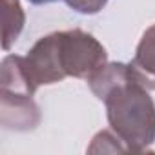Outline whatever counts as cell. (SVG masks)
I'll return each mask as SVG.
<instances>
[{
    "mask_svg": "<svg viewBox=\"0 0 155 155\" xmlns=\"http://www.w3.org/2000/svg\"><path fill=\"white\" fill-rule=\"evenodd\" d=\"M88 151H90V153H101V151H102V153H104V151H110V153H122V151H128V148H126V144L120 140V137H119L113 130H102V131H99V133L93 137V140H91Z\"/></svg>",
    "mask_w": 155,
    "mask_h": 155,
    "instance_id": "6",
    "label": "cell"
},
{
    "mask_svg": "<svg viewBox=\"0 0 155 155\" xmlns=\"http://www.w3.org/2000/svg\"><path fill=\"white\" fill-rule=\"evenodd\" d=\"M130 69L146 90H155V24L144 31L135 57L130 62Z\"/></svg>",
    "mask_w": 155,
    "mask_h": 155,
    "instance_id": "4",
    "label": "cell"
},
{
    "mask_svg": "<svg viewBox=\"0 0 155 155\" xmlns=\"http://www.w3.org/2000/svg\"><path fill=\"white\" fill-rule=\"evenodd\" d=\"M31 4H35V6H42V4H49V2H55V0H29Z\"/></svg>",
    "mask_w": 155,
    "mask_h": 155,
    "instance_id": "8",
    "label": "cell"
},
{
    "mask_svg": "<svg viewBox=\"0 0 155 155\" xmlns=\"http://www.w3.org/2000/svg\"><path fill=\"white\" fill-rule=\"evenodd\" d=\"M64 2L75 9L77 13H82V15H95L99 13L106 4L108 0H64Z\"/></svg>",
    "mask_w": 155,
    "mask_h": 155,
    "instance_id": "7",
    "label": "cell"
},
{
    "mask_svg": "<svg viewBox=\"0 0 155 155\" xmlns=\"http://www.w3.org/2000/svg\"><path fill=\"white\" fill-rule=\"evenodd\" d=\"M106 62V48L82 29L49 33L38 38L24 57L26 73L37 90L57 84L66 77L88 79Z\"/></svg>",
    "mask_w": 155,
    "mask_h": 155,
    "instance_id": "2",
    "label": "cell"
},
{
    "mask_svg": "<svg viewBox=\"0 0 155 155\" xmlns=\"http://www.w3.org/2000/svg\"><path fill=\"white\" fill-rule=\"evenodd\" d=\"M2 22H4L2 46L8 51L11 44L18 38L26 24V13L20 6V0H2Z\"/></svg>",
    "mask_w": 155,
    "mask_h": 155,
    "instance_id": "5",
    "label": "cell"
},
{
    "mask_svg": "<svg viewBox=\"0 0 155 155\" xmlns=\"http://www.w3.org/2000/svg\"><path fill=\"white\" fill-rule=\"evenodd\" d=\"M37 88L24 68V57L8 55L0 73V124L11 131H31L40 124V108L35 102Z\"/></svg>",
    "mask_w": 155,
    "mask_h": 155,
    "instance_id": "3",
    "label": "cell"
},
{
    "mask_svg": "<svg viewBox=\"0 0 155 155\" xmlns=\"http://www.w3.org/2000/svg\"><path fill=\"white\" fill-rule=\"evenodd\" d=\"M93 95L104 102L111 130L128 151H148L155 142V102L135 77L130 64L106 62L88 77Z\"/></svg>",
    "mask_w": 155,
    "mask_h": 155,
    "instance_id": "1",
    "label": "cell"
}]
</instances>
